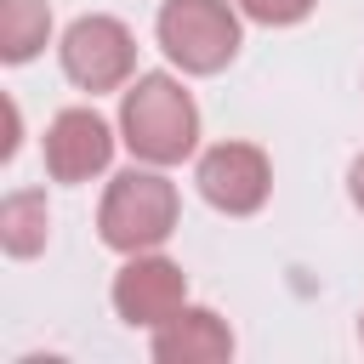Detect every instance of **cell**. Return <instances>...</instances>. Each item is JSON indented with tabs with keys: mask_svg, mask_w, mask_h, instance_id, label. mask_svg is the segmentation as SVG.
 <instances>
[{
	"mask_svg": "<svg viewBox=\"0 0 364 364\" xmlns=\"http://www.w3.org/2000/svg\"><path fill=\"white\" fill-rule=\"evenodd\" d=\"M154 358L159 364H216V358H233V330L210 307H182L176 318H165L154 330Z\"/></svg>",
	"mask_w": 364,
	"mask_h": 364,
	"instance_id": "obj_8",
	"label": "cell"
},
{
	"mask_svg": "<svg viewBox=\"0 0 364 364\" xmlns=\"http://www.w3.org/2000/svg\"><path fill=\"white\" fill-rule=\"evenodd\" d=\"M347 193H353V205L364 210V154L353 159V171H347Z\"/></svg>",
	"mask_w": 364,
	"mask_h": 364,
	"instance_id": "obj_12",
	"label": "cell"
},
{
	"mask_svg": "<svg viewBox=\"0 0 364 364\" xmlns=\"http://www.w3.org/2000/svg\"><path fill=\"white\" fill-rule=\"evenodd\" d=\"M114 159V131L91 108H63L46 131V171L57 182H91Z\"/></svg>",
	"mask_w": 364,
	"mask_h": 364,
	"instance_id": "obj_7",
	"label": "cell"
},
{
	"mask_svg": "<svg viewBox=\"0 0 364 364\" xmlns=\"http://www.w3.org/2000/svg\"><path fill=\"white\" fill-rule=\"evenodd\" d=\"M119 136L142 165H176L199 142V108L171 74H136L119 97Z\"/></svg>",
	"mask_w": 364,
	"mask_h": 364,
	"instance_id": "obj_1",
	"label": "cell"
},
{
	"mask_svg": "<svg viewBox=\"0 0 364 364\" xmlns=\"http://www.w3.org/2000/svg\"><path fill=\"white\" fill-rule=\"evenodd\" d=\"M46 233H51L46 193L23 188V193H6V199H0V245H6V256H34V250H46Z\"/></svg>",
	"mask_w": 364,
	"mask_h": 364,
	"instance_id": "obj_9",
	"label": "cell"
},
{
	"mask_svg": "<svg viewBox=\"0 0 364 364\" xmlns=\"http://www.w3.org/2000/svg\"><path fill=\"white\" fill-rule=\"evenodd\" d=\"M51 40V6L46 0H0V57L28 63Z\"/></svg>",
	"mask_w": 364,
	"mask_h": 364,
	"instance_id": "obj_10",
	"label": "cell"
},
{
	"mask_svg": "<svg viewBox=\"0 0 364 364\" xmlns=\"http://www.w3.org/2000/svg\"><path fill=\"white\" fill-rule=\"evenodd\" d=\"M199 193L216 205V210H228V216H250V210H262L267 205V193H273V165H267V154L262 148H250V142H216L205 159H199Z\"/></svg>",
	"mask_w": 364,
	"mask_h": 364,
	"instance_id": "obj_6",
	"label": "cell"
},
{
	"mask_svg": "<svg viewBox=\"0 0 364 364\" xmlns=\"http://www.w3.org/2000/svg\"><path fill=\"white\" fill-rule=\"evenodd\" d=\"M136 68V40L119 17L108 11H91V17H74L68 34H63V74L80 85V91H119Z\"/></svg>",
	"mask_w": 364,
	"mask_h": 364,
	"instance_id": "obj_4",
	"label": "cell"
},
{
	"mask_svg": "<svg viewBox=\"0 0 364 364\" xmlns=\"http://www.w3.org/2000/svg\"><path fill=\"white\" fill-rule=\"evenodd\" d=\"M358 341H364V318H358Z\"/></svg>",
	"mask_w": 364,
	"mask_h": 364,
	"instance_id": "obj_13",
	"label": "cell"
},
{
	"mask_svg": "<svg viewBox=\"0 0 364 364\" xmlns=\"http://www.w3.org/2000/svg\"><path fill=\"white\" fill-rule=\"evenodd\" d=\"M159 46L188 74H216L239 51V11L228 0H165L159 6Z\"/></svg>",
	"mask_w": 364,
	"mask_h": 364,
	"instance_id": "obj_3",
	"label": "cell"
},
{
	"mask_svg": "<svg viewBox=\"0 0 364 364\" xmlns=\"http://www.w3.org/2000/svg\"><path fill=\"white\" fill-rule=\"evenodd\" d=\"M188 307V273L154 250L131 256L119 273H114V313L131 324V330H159L165 318H176Z\"/></svg>",
	"mask_w": 364,
	"mask_h": 364,
	"instance_id": "obj_5",
	"label": "cell"
},
{
	"mask_svg": "<svg viewBox=\"0 0 364 364\" xmlns=\"http://www.w3.org/2000/svg\"><path fill=\"white\" fill-rule=\"evenodd\" d=\"M176 182L159 176V171H119L102 193V210H97V233L108 250H125V256H142V250H159L171 233H176Z\"/></svg>",
	"mask_w": 364,
	"mask_h": 364,
	"instance_id": "obj_2",
	"label": "cell"
},
{
	"mask_svg": "<svg viewBox=\"0 0 364 364\" xmlns=\"http://www.w3.org/2000/svg\"><path fill=\"white\" fill-rule=\"evenodd\" d=\"M313 6H318V0H239V11H245V17H256V23H267V28L301 23Z\"/></svg>",
	"mask_w": 364,
	"mask_h": 364,
	"instance_id": "obj_11",
	"label": "cell"
}]
</instances>
